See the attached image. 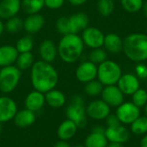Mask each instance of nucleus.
Instances as JSON below:
<instances>
[{
	"instance_id": "nucleus-30",
	"label": "nucleus",
	"mask_w": 147,
	"mask_h": 147,
	"mask_svg": "<svg viewBox=\"0 0 147 147\" xmlns=\"http://www.w3.org/2000/svg\"><path fill=\"white\" fill-rule=\"evenodd\" d=\"M23 28V20L17 16H13L6 20L4 23V29L10 34L18 33L20 30Z\"/></svg>"
},
{
	"instance_id": "nucleus-24",
	"label": "nucleus",
	"mask_w": 147,
	"mask_h": 147,
	"mask_svg": "<svg viewBox=\"0 0 147 147\" xmlns=\"http://www.w3.org/2000/svg\"><path fill=\"white\" fill-rule=\"evenodd\" d=\"M45 100L46 103L53 109H59L66 102L65 94L56 89H53L45 93Z\"/></svg>"
},
{
	"instance_id": "nucleus-18",
	"label": "nucleus",
	"mask_w": 147,
	"mask_h": 147,
	"mask_svg": "<svg viewBox=\"0 0 147 147\" xmlns=\"http://www.w3.org/2000/svg\"><path fill=\"white\" fill-rule=\"evenodd\" d=\"M22 8L21 0H1L0 19L7 20L17 16Z\"/></svg>"
},
{
	"instance_id": "nucleus-8",
	"label": "nucleus",
	"mask_w": 147,
	"mask_h": 147,
	"mask_svg": "<svg viewBox=\"0 0 147 147\" xmlns=\"http://www.w3.org/2000/svg\"><path fill=\"white\" fill-rule=\"evenodd\" d=\"M105 34L96 27H87L83 32L81 38L85 46L91 49L103 47Z\"/></svg>"
},
{
	"instance_id": "nucleus-26",
	"label": "nucleus",
	"mask_w": 147,
	"mask_h": 147,
	"mask_svg": "<svg viewBox=\"0 0 147 147\" xmlns=\"http://www.w3.org/2000/svg\"><path fill=\"white\" fill-rule=\"evenodd\" d=\"M34 63V56L31 52L21 53L18 54L16 60V66L21 71L30 69Z\"/></svg>"
},
{
	"instance_id": "nucleus-20",
	"label": "nucleus",
	"mask_w": 147,
	"mask_h": 147,
	"mask_svg": "<svg viewBox=\"0 0 147 147\" xmlns=\"http://www.w3.org/2000/svg\"><path fill=\"white\" fill-rule=\"evenodd\" d=\"M19 53L16 47L11 45H3L0 47V67L13 65L16 63Z\"/></svg>"
},
{
	"instance_id": "nucleus-41",
	"label": "nucleus",
	"mask_w": 147,
	"mask_h": 147,
	"mask_svg": "<svg viewBox=\"0 0 147 147\" xmlns=\"http://www.w3.org/2000/svg\"><path fill=\"white\" fill-rule=\"evenodd\" d=\"M53 147H71V146L66 140H59V141L56 142L53 145Z\"/></svg>"
},
{
	"instance_id": "nucleus-37",
	"label": "nucleus",
	"mask_w": 147,
	"mask_h": 147,
	"mask_svg": "<svg viewBox=\"0 0 147 147\" xmlns=\"http://www.w3.org/2000/svg\"><path fill=\"white\" fill-rule=\"evenodd\" d=\"M135 75L139 79H146L147 78V66L142 63H139L135 67Z\"/></svg>"
},
{
	"instance_id": "nucleus-50",
	"label": "nucleus",
	"mask_w": 147,
	"mask_h": 147,
	"mask_svg": "<svg viewBox=\"0 0 147 147\" xmlns=\"http://www.w3.org/2000/svg\"><path fill=\"white\" fill-rule=\"evenodd\" d=\"M146 34H147V25H146Z\"/></svg>"
},
{
	"instance_id": "nucleus-19",
	"label": "nucleus",
	"mask_w": 147,
	"mask_h": 147,
	"mask_svg": "<svg viewBox=\"0 0 147 147\" xmlns=\"http://www.w3.org/2000/svg\"><path fill=\"white\" fill-rule=\"evenodd\" d=\"M45 25V18L42 15L37 13L28 15L23 20V29L29 34L38 33Z\"/></svg>"
},
{
	"instance_id": "nucleus-14",
	"label": "nucleus",
	"mask_w": 147,
	"mask_h": 147,
	"mask_svg": "<svg viewBox=\"0 0 147 147\" xmlns=\"http://www.w3.org/2000/svg\"><path fill=\"white\" fill-rule=\"evenodd\" d=\"M105 136L109 142L124 144L129 140L130 133L125 126L121 124L115 127H107Z\"/></svg>"
},
{
	"instance_id": "nucleus-49",
	"label": "nucleus",
	"mask_w": 147,
	"mask_h": 147,
	"mask_svg": "<svg viewBox=\"0 0 147 147\" xmlns=\"http://www.w3.org/2000/svg\"><path fill=\"white\" fill-rule=\"evenodd\" d=\"M74 147H85L84 146H80V145H78V146H76Z\"/></svg>"
},
{
	"instance_id": "nucleus-28",
	"label": "nucleus",
	"mask_w": 147,
	"mask_h": 147,
	"mask_svg": "<svg viewBox=\"0 0 147 147\" xmlns=\"http://www.w3.org/2000/svg\"><path fill=\"white\" fill-rule=\"evenodd\" d=\"M131 132L137 136L145 135L147 134V117L140 116L131 124Z\"/></svg>"
},
{
	"instance_id": "nucleus-13",
	"label": "nucleus",
	"mask_w": 147,
	"mask_h": 147,
	"mask_svg": "<svg viewBox=\"0 0 147 147\" xmlns=\"http://www.w3.org/2000/svg\"><path fill=\"white\" fill-rule=\"evenodd\" d=\"M16 102L7 96H0V122H7L14 119L17 112Z\"/></svg>"
},
{
	"instance_id": "nucleus-38",
	"label": "nucleus",
	"mask_w": 147,
	"mask_h": 147,
	"mask_svg": "<svg viewBox=\"0 0 147 147\" xmlns=\"http://www.w3.org/2000/svg\"><path fill=\"white\" fill-rule=\"evenodd\" d=\"M65 3V0H45V6L50 9H60Z\"/></svg>"
},
{
	"instance_id": "nucleus-17",
	"label": "nucleus",
	"mask_w": 147,
	"mask_h": 147,
	"mask_svg": "<svg viewBox=\"0 0 147 147\" xmlns=\"http://www.w3.org/2000/svg\"><path fill=\"white\" fill-rule=\"evenodd\" d=\"M68 18L71 34H78V33L83 32L87 27H89L90 19L88 15L84 12L75 13Z\"/></svg>"
},
{
	"instance_id": "nucleus-23",
	"label": "nucleus",
	"mask_w": 147,
	"mask_h": 147,
	"mask_svg": "<svg viewBox=\"0 0 147 147\" xmlns=\"http://www.w3.org/2000/svg\"><path fill=\"white\" fill-rule=\"evenodd\" d=\"M103 47L106 51L111 53H119L123 50V40L115 33H109L105 35Z\"/></svg>"
},
{
	"instance_id": "nucleus-22",
	"label": "nucleus",
	"mask_w": 147,
	"mask_h": 147,
	"mask_svg": "<svg viewBox=\"0 0 147 147\" xmlns=\"http://www.w3.org/2000/svg\"><path fill=\"white\" fill-rule=\"evenodd\" d=\"M78 129V127L72 121L66 119L64 121H62L58 127L57 135L59 140L68 141L76 135Z\"/></svg>"
},
{
	"instance_id": "nucleus-47",
	"label": "nucleus",
	"mask_w": 147,
	"mask_h": 147,
	"mask_svg": "<svg viewBox=\"0 0 147 147\" xmlns=\"http://www.w3.org/2000/svg\"><path fill=\"white\" fill-rule=\"evenodd\" d=\"M144 111H145V115L147 117V102L146 104L144 106Z\"/></svg>"
},
{
	"instance_id": "nucleus-33",
	"label": "nucleus",
	"mask_w": 147,
	"mask_h": 147,
	"mask_svg": "<svg viewBox=\"0 0 147 147\" xmlns=\"http://www.w3.org/2000/svg\"><path fill=\"white\" fill-rule=\"evenodd\" d=\"M124 10L128 13H136L142 9L144 0H121Z\"/></svg>"
},
{
	"instance_id": "nucleus-43",
	"label": "nucleus",
	"mask_w": 147,
	"mask_h": 147,
	"mask_svg": "<svg viewBox=\"0 0 147 147\" xmlns=\"http://www.w3.org/2000/svg\"><path fill=\"white\" fill-rule=\"evenodd\" d=\"M140 147H147V134L143 136L140 141Z\"/></svg>"
},
{
	"instance_id": "nucleus-6",
	"label": "nucleus",
	"mask_w": 147,
	"mask_h": 147,
	"mask_svg": "<svg viewBox=\"0 0 147 147\" xmlns=\"http://www.w3.org/2000/svg\"><path fill=\"white\" fill-rule=\"evenodd\" d=\"M22 71L16 65L2 67L0 69V91L3 94L12 92L19 84Z\"/></svg>"
},
{
	"instance_id": "nucleus-45",
	"label": "nucleus",
	"mask_w": 147,
	"mask_h": 147,
	"mask_svg": "<svg viewBox=\"0 0 147 147\" xmlns=\"http://www.w3.org/2000/svg\"><path fill=\"white\" fill-rule=\"evenodd\" d=\"M142 10H143V13L145 15V16L147 17V2H145L144 4H143V7H142Z\"/></svg>"
},
{
	"instance_id": "nucleus-10",
	"label": "nucleus",
	"mask_w": 147,
	"mask_h": 147,
	"mask_svg": "<svg viewBox=\"0 0 147 147\" xmlns=\"http://www.w3.org/2000/svg\"><path fill=\"white\" fill-rule=\"evenodd\" d=\"M75 75L79 82L89 83L97 78V65L90 60L84 61L77 67Z\"/></svg>"
},
{
	"instance_id": "nucleus-32",
	"label": "nucleus",
	"mask_w": 147,
	"mask_h": 147,
	"mask_svg": "<svg viewBox=\"0 0 147 147\" xmlns=\"http://www.w3.org/2000/svg\"><path fill=\"white\" fill-rule=\"evenodd\" d=\"M103 90L102 84L97 79H94L89 83L85 84L84 86V92L90 96H99Z\"/></svg>"
},
{
	"instance_id": "nucleus-5",
	"label": "nucleus",
	"mask_w": 147,
	"mask_h": 147,
	"mask_svg": "<svg viewBox=\"0 0 147 147\" xmlns=\"http://www.w3.org/2000/svg\"><path fill=\"white\" fill-rule=\"evenodd\" d=\"M65 115L67 119L72 121L78 128H84L87 126L86 107L84 98L81 96L76 95L71 98V103L65 109Z\"/></svg>"
},
{
	"instance_id": "nucleus-31",
	"label": "nucleus",
	"mask_w": 147,
	"mask_h": 147,
	"mask_svg": "<svg viewBox=\"0 0 147 147\" xmlns=\"http://www.w3.org/2000/svg\"><path fill=\"white\" fill-rule=\"evenodd\" d=\"M96 8L101 16L107 17L114 12L115 3L113 0H98Z\"/></svg>"
},
{
	"instance_id": "nucleus-15",
	"label": "nucleus",
	"mask_w": 147,
	"mask_h": 147,
	"mask_svg": "<svg viewBox=\"0 0 147 147\" xmlns=\"http://www.w3.org/2000/svg\"><path fill=\"white\" fill-rule=\"evenodd\" d=\"M39 55L41 60L53 63L58 57L57 45L52 40H44L39 46Z\"/></svg>"
},
{
	"instance_id": "nucleus-46",
	"label": "nucleus",
	"mask_w": 147,
	"mask_h": 147,
	"mask_svg": "<svg viewBox=\"0 0 147 147\" xmlns=\"http://www.w3.org/2000/svg\"><path fill=\"white\" fill-rule=\"evenodd\" d=\"M3 31H4V23H3V22H2V20L0 19V36L3 34Z\"/></svg>"
},
{
	"instance_id": "nucleus-39",
	"label": "nucleus",
	"mask_w": 147,
	"mask_h": 147,
	"mask_svg": "<svg viewBox=\"0 0 147 147\" xmlns=\"http://www.w3.org/2000/svg\"><path fill=\"white\" fill-rule=\"evenodd\" d=\"M105 120H106L107 127H115V126H118V125H121V124L120 122L118 117L116 116V115L109 114Z\"/></svg>"
},
{
	"instance_id": "nucleus-12",
	"label": "nucleus",
	"mask_w": 147,
	"mask_h": 147,
	"mask_svg": "<svg viewBox=\"0 0 147 147\" xmlns=\"http://www.w3.org/2000/svg\"><path fill=\"white\" fill-rule=\"evenodd\" d=\"M116 85L121 91L127 96H132L137 90L140 88V79L135 74L133 73L122 74Z\"/></svg>"
},
{
	"instance_id": "nucleus-4",
	"label": "nucleus",
	"mask_w": 147,
	"mask_h": 147,
	"mask_svg": "<svg viewBox=\"0 0 147 147\" xmlns=\"http://www.w3.org/2000/svg\"><path fill=\"white\" fill-rule=\"evenodd\" d=\"M122 75L119 64L113 60H105L97 65V79L103 86L115 85Z\"/></svg>"
},
{
	"instance_id": "nucleus-3",
	"label": "nucleus",
	"mask_w": 147,
	"mask_h": 147,
	"mask_svg": "<svg viewBox=\"0 0 147 147\" xmlns=\"http://www.w3.org/2000/svg\"><path fill=\"white\" fill-rule=\"evenodd\" d=\"M127 56L132 61L141 63L147 60V34H131L123 40V50Z\"/></svg>"
},
{
	"instance_id": "nucleus-11",
	"label": "nucleus",
	"mask_w": 147,
	"mask_h": 147,
	"mask_svg": "<svg viewBox=\"0 0 147 147\" xmlns=\"http://www.w3.org/2000/svg\"><path fill=\"white\" fill-rule=\"evenodd\" d=\"M101 95L102 100H103L110 107L117 108L124 102V94L116 84L103 87Z\"/></svg>"
},
{
	"instance_id": "nucleus-35",
	"label": "nucleus",
	"mask_w": 147,
	"mask_h": 147,
	"mask_svg": "<svg viewBox=\"0 0 147 147\" xmlns=\"http://www.w3.org/2000/svg\"><path fill=\"white\" fill-rule=\"evenodd\" d=\"M132 102L140 109L144 107L147 102V91L140 88L132 95Z\"/></svg>"
},
{
	"instance_id": "nucleus-16",
	"label": "nucleus",
	"mask_w": 147,
	"mask_h": 147,
	"mask_svg": "<svg viewBox=\"0 0 147 147\" xmlns=\"http://www.w3.org/2000/svg\"><path fill=\"white\" fill-rule=\"evenodd\" d=\"M45 103H46L45 94L35 90L29 92L27 95L24 101L25 109L33 111L34 113L40 111L44 107Z\"/></svg>"
},
{
	"instance_id": "nucleus-48",
	"label": "nucleus",
	"mask_w": 147,
	"mask_h": 147,
	"mask_svg": "<svg viewBox=\"0 0 147 147\" xmlns=\"http://www.w3.org/2000/svg\"><path fill=\"white\" fill-rule=\"evenodd\" d=\"M1 132H2V123L0 122V134H1Z\"/></svg>"
},
{
	"instance_id": "nucleus-36",
	"label": "nucleus",
	"mask_w": 147,
	"mask_h": 147,
	"mask_svg": "<svg viewBox=\"0 0 147 147\" xmlns=\"http://www.w3.org/2000/svg\"><path fill=\"white\" fill-rule=\"evenodd\" d=\"M56 28L57 31L62 34L65 35L70 33V25H69V18L66 16H61L58 18L56 21Z\"/></svg>"
},
{
	"instance_id": "nucleus-9",
	"label": "nucleus",
	"mask_w": 147,
	"mask_h": 147,
	"mask_svg": "<svg viewBox=\"0 0 147 147\" xmlns=\"http://www.w3.org/2000/svg\"><path fill=\"white\" fill-rule=\"evenodd\" d=\"M110 114V106L103 100H95L90 102L86 107V115L92 120H105Z\"/></svg>"
},
{
	"instance_id": "nucleus-40",
	"label": "nucleus",
	"mask_w": 147,
	"mask_h": 147,
	"mask_svg": "<svg viewBox=\"0 0 147 147\" xmlns=\"http://www.w3.org/2000/svg\"><path fill=\"white\" fill-rule=\"evenodd\" d=\"M105 130L106 128L102 126H100V125H96L93 128H92V131L91 132H94V133H97V134H105Z\"/></svg>"
},
{
	"instance_id": "nucleus-44",
	"label": "nucleus",
	"mask_w": 147,
	"mask_h": 147,
	"mask_svg": "<svg viewBox=\"0 0 147 147\" xmlns=\"http://www.w3.org/2000/svg\"><path fill=\"white\" fill-rule=\"evenodd\" d=\"M107 147H125L121 143H115V142H109Z\"/></svg>"
},
{
	"instance_id": "nucleus-29",
	"label": "nucleus",
	"mask_w": 147,
	"mask_h": 147,
	"mask_svg": "<svg viewBox=\"0 0 147 147\" xmlns=\"http://www.w3.org/2000/svg\"><path fill=\"white\" fill-rule=\"evenodd\" d=\"M34 39L30 34H27L25 36H22L20 38L16 44V48L19 53H28L31 52L33 47H34Z\"/></svg>"
},
{
	"instance_id": "nucleus-2",
	"label": "nucleus",
	"mask_w": 147,
	"mask_h": 147,
	"mask_svg": "<svg viewBox=\"0 0 147 147\" xmlns=\"http://www.w3.org/2000/svg\"><path fill=\"white\" fill-rule=\"evenodd\" d=\"M58 56L66 64L78 61L83 54L84 44L81 36L76 34L62 35L58 45Z\"/></svg>"
},
{
	"instance_id": "nucleus-21",
	"label": "nucleus",
	"mask_w": 147,
	"mask_h": 147,
	"mask_svg": "<svg viewBox=\"0 0 147 147\" xmlns=\"http://www.w3.org/2000/svg\"><path fill=\"white\" fill-rule=\"evenodd\" d=\"M35 119H36V116H35L34 112L30 111L27 109H24L22 110L17 111L13 120H14L15 125L17 127L27 128L34 123Z\"/></svg>"
},
{
	"instance_id": "nucleus-25",
	"label": "nucleus",
	"mask_w": 147,
	"mask_h": 147,
	"mask_svg": "<svg viewBox=\"0 0 147 147\" xmlns=\"http://www.w3.org/2000/svg\"><path fill=\"white\" fill-rule=\"evenodd\" d=\"M109 141L103 134L91 132L84 140L85 147H107Z\"/></svg>"
},
{
	"instance_id": "nucleus-42",
	"label": "nucleus",
	"mask_w": 147,
	"mask_h": 147,
	"mask_svg": "<svg viewBox=\"0 0 147 147\" xmlns=\"http://www.w3.org/2000/svg\"><path fill=\"white\" fill-rule=\"evenodd\" d=\"M69 3L71 4V5H74V6H80V5H83L88 0H68Z\"/></svg>"
},
{
	"instance_id": "nucleus-34",
	"label": "nucleus",
	"mask_w": 147,
	"mask_h": 147,
	"mask_svg": "<svg viewBox=\"0 0 147 147\" xmlns=\"http://www.w3.org/2000/svg\"><path fill=\"white\" fill-rule=\"evenodd\" d=\"M107 59H108L107 52L105 49H102V47L92 49V51L89 54V60L96 64V65H100L101 63L104 62Z\"/></svg>"
},
{
	"instance_id": "nucleus-27",
	"label": "nucleus",
	"mask_w": 147,
	"mask_h": 147,
	"mask_svg": "<svg viewBox=\"0 0 147 147\" xmlns=\"http://www.w3.org/2000/svg\"><path fill=\"white\" fill-rule=\"evenodd\" d=\"M22 8L28 15L39 13L45 6V0H22Z\"/></svg>"
},
{
	"instance_id": "nucleus-1",
	"label": "nucleus",
	"mask_w": 147,
	"mask_h": 147,
	"mask_svg": "<svg viewBox=\"0 0 147 147\" xmlns=\"http://www.w3.org/2000/svg\"><path fill=\"white\" fill-rule=\"evenodd\" d=\"M30 80L35 90L45 94L55 89L59 82V74L52 63L39 60L30 68Z\"/></svg>"
},
{
	"instance_id": "nucleus-7",
	"label": "nucleus",
	"mask_w": 147,
	"mask_h": 147,
	"mask_svg": "<svg viewBox=\"0 0 147 147\" xmlns=\"http://www.w3.org/2000/svg\"><path fill=\"white\" fill-rule=\"evenodd\" d=\"M120 122L123 125H131L140 116V109L132 102H123L116 109L115 112Z\"/></svg>"
}]
</instances>
